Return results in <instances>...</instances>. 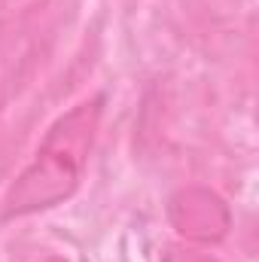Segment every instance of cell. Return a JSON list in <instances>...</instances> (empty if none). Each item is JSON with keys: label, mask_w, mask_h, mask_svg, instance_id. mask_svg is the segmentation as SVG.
<instances>
[{"label": "cell", "mask_w": 259, "mask_h": 262, "mask_svg": "<svg viewBox=\"0 0 259 262\" xmlns=\"http://www.w3.org/2000/svg\"><path fill=\"white\" fill-rule=\"evenodd\" d=\"M104 116V95H92L67 110L46 131L34 162L15 177L3 198V220H18L73 195L82 183L95 137Z\"/></svg>", "instance_id": "6da1fadb"}]
</instances>
